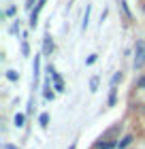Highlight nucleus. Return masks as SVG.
<instances>
[{"label":"nucleus","instance_id":"obj_1","mask_svg":"<svg viewBox=\"0 0 145 149\" xmlns=\"http://www.w3.org/2000/svg\"><path fill=\"white\" fill-rule=\"evenodd\" d=\"M137 56H134V68H141V66L145 64V43L143 40H139L137 43Z\"/></svg>","mask_w":145,"mask_h":149},{"label":"nucleus","instance_id":"obj_2","mask_svg":"<svg viewBox=\"0 0 145 149\" xmlns=\"http://www.w3.org/2000/svg\"><path fill=\"white\" fill-rule=\"evenodd\" d=\"M45 2H47V0H39V4H36V9H34L32 11V15H30V24L34 26V24H36V17H39V13H41V9H43V6H45Z\"/></svg>","mask_w":145,"mask_h":149},{"label":"nucleus","instance_id":"obj_3","mask_svg":"<svg viewBox=\"0 0 145 149\" xmlns=\"http://www.w3.org/2000/svg\"><path fill=\"white\" fill-rule=\"evenodd\" d=\"M49 72H51V77H53V83H56V90L58 92H62L64 90V83H62V79H60V74L53 70V68H49Z\"/></svg>","mask_w":145,"mask_h":149},{"label":"nucleus","instance_id":"obj_4","mask_svg":"<svg viewBox=\"0 0 145 149\" xmlns=\"http://www.w3.org/2000/svg\"><path fill=\"white\" fill-rule=\"evenodd\" d=\"M53 49V43L49 40V36H45V51H51Z\"/></svg>","mask_w":145,"mask_h":149},{"label":"nucleus","instance_id":"obj_5","mask_svg":"<svg viewBox=\"0 0 145 149\" xmlns=\"http://www.w3.org/2000/svg\"><path fill=\"white\" fill-rule=\"evenodd\" d=\"M15 124H17V126H24V115H22V113L15 115Z\"/></svg>","mask_w":145,"mask_h":149},{"label":"nucleus","instance_id":"obj_6","mask_svg":"<svg viewBox=\"0 0 145 149\" xmlns=\"http://www.w3.org/2000/svg\"><path fill=\"white\" fill-rule=\"evenodd\" d=\"M39 121H41L43 126H47V121H49V117H47V113H43V115H41V117H39Z\"/></svg>","mask_w":145,"mask_h":149},{"label":"nucleus","instance_id":"obj_7","mask_svg":"<svg viewBox=\"0 0 145 149\" xmlns=\"http://www.w3.org/2000/svg\"><path fill=\"white\" fill-rule=\"evenodd\" d=\"M130 141H132V136H124V141L120 143V147H126V145H130Z\"/></svg>","mask_w":145,"mask_h":149},{"label":"nucleus","instance_id":"obj_8","mask_svg":"<svg viewBox=\"0 0 145 149\" xmlns=\"http://www.w3.org/2000/svg\"><path fill=\"white\" fill-rule=\"evenodd\" d=\"M113 143H98V149H111Z\"/></svg>","mask_w":145,"mask_h":149},{"label":"nucleus","instance_id":"obj_9","mask_svg":"<svg viewBox=\"0 0 145 149\" xmlns=\"http://www.w3.org/2000/svg\"><path fill=\"white\" fill-rule=\"evenodd\" d=\"M6 77H9L11 81H15V79H17V72H15V70H9V74H6Z\"/></svg>","mask_w":145,"mask_h":149},{"label":"nucleus","instance_id":"obj_10","mask_svg":"<svg viewBox=\"0 0 145 149\" xmlns=\"http://www.w3.org/2000/svg\"><path fill=\"white\" fill-rule=\"evenodd\" d=\"M6 149H15V147H11V145H6Z\"/></svg>","mask_w":145,"mask_h":149},{"label":"nucleus","instance_id":"obj_11","mask_svg":"<svg viewBox=\"0 0 145 149\" xmlns=\"http://www.w3.org/2000/svg\"><path fill=\"white\" fill-rule=\"evenodd\" d=\"M141 85H145V79H141Z\"/></svg>","mask_w":145,"mask_h":149},{"label":"nucleus","instance_id":"obj_12","mask_svg":"<svg viewBox=\"0 0 145 149\" xmlns=\"http://www.w3.org/2000/svg\"><path fill=\"white\" fill-rule=\"evenodd\" d=\"M71 149H75V145H73V147H71Z\"/></svg>","mask_w":145,"mask_h":149}]
</instances>
